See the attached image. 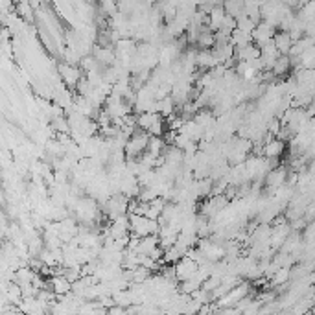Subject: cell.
I'll use <instances>...</instances> for the list:
<instances>
[{"label":"cell","instance_id":"obj_16","mask_svg":"<svg viewBox=\"0 0 315 315\" xmlns=\"http://www.w3.org/2000/svg\"><path fill=\"white\" fill-rule=\"evenodd\" d=\"M17 10H19V19H21V21L33 22V10L28 2H21V4H17Z\"/></svg>","mask_w":315,"mask_h":315},{"label":"cell","instance_id":"obj_10","mask_svg":"<svg viewBox=\"0 0 315 315\" xmlns=\"http://www.w3.org/2000/svg\"><path fill=\"white\" fill-rule=\"evenodd\" d=\"M164 149H166V144H164L163 137H149V142H147V149H146L149 155H153L155 159L163 157Z\"/></svg>","mask_w":315,"mask_h":315},{"label":"cell","instance_id":"obj_11","mask_svg":"<svg viewBox=\"0 0 315 315\" xmlns=\"http://www.w3.org/2000/svg\"><path fill=\"white\" fill-rule=\"evenodd\" d=\"M223 11H225V15L238 19L243 15V2L242 0H227L223 2Z\"/></svg>","mask_w":315,"mask_h":315},{"label":"cell","instance_id":"obj_9","mask_svg":"<svg viewBox=\"0 0 315 315\" xmlns=\"http://www.w3.org/2000/svg\"><path fill=\"white\" fill-rule=\"evenodd\" d=\"M197 48L199 50H212L216 44L214 41V33H210L206 28H199V37H197Z\"/></svg>","mask_w":315,"mask_h":315},{"label":"cell","instance_id":"obj_4","mask_svg":"<svg viewBox=\"0 0 315 315\" xmlns=\"http://www.w3.org/2000/svg\"><path fill=\"white\" fill-rule=\"evenodd\" d=\"M197 271V264L188 260V258H181L179 262L174 264V275H175V280L179 284L184 282V280H190L192 279V275Z\"/></svg>","mask_w":315,"mask_h":315},{"label":"cell","instance_id":"obj_15","mask_svg":"<svg viewBox=\"0 0 315 315\" xmlns=\"http://www.w3.org/2000/svg\"><path fill=\"white\" fill-rule=\"evenodd\" d=\"M256 28V24L249 19V17H245V15H242V17H238L236 19V30H240L242 33H247V35H251L252 33V30Z\"/></svg>","mask_w":315,"mask_h":315},{"label":"cell","instance_id":"obj_2","mask_svg":"<svg viewBox=\"0 0 315 315\" xmlns=\"http://www.w3.org/2000/svg\"><path fill=\"white\" fill-rule=\"evenodd\" d=\"M58 74L65 87H70V89H76L78 81L83 78V72L79 70V67H72V65H67V63L58 65Z\"/></svg>","mask_w":315,"mask_h":315},{"label":"cell","instance_id":"obj_5","mask_svg":"<svg viewBox=\"0 0 315 315\" xmlns=\"http://www.w3.org/2000/svg\"><path fill=\"white\" fill-rule=\"evenodd\" d=\"M286 181H288V172H286V168L280 164L279 168L271 170V172L266 175L264 186L269 190H275V188H279V186H282V184H286Z\"/></svg>","mask_w":315,"mask_h":315},{"label":"cell","instance_id":"obj_13","mask_svg":"<svg viewBox=\"0 0 315 315\" xmlns=\"http://www.w3.org/2000/svg\"><path fill=\"white\" fill-rule=\"evenodd\" d=\"M111 299H113L115 306H120V308H129V306H131V295H129V291H127V289L113 293V295H111Z\"/></svg>","mask_w":315,"mask_h":315},{"label":"cell","instance_id":"obj_3","mask_svg":"<svg viewBox=\"0 0 315 315\" xmlns=\"http://www.w3.org/2000/svg\"><path fill=\"white\" fill-rule=\"evenodd\" d=\"M275 33H277V30H275V28L268 26L266 22L260 21L256 24V28H254V30H252V33H251L252 44H254L256 48H262L264 44H268V42L273 41Z\"/></svg>","mask_w":315,"mask_h":315},{"label":"cell","instance_id":"obj_7","mask_svg":"<svg viewBox=\"0 0 315 315\" xmlns=\"http://www.w3.org/2000/svg\"><path fill=\"white\" fill-rule=\"evenodd\" d=\"M273 44L275 48H277V52L280 54V56H288L289 52V48H291V39H289L288 33H284V32H277L273 37Z\"/></svg>","mask_w":315,"mask_h":315},{"label":"cell","instance_id":"obj_12","mask_svg":"<svg viewBox=\"0 0 315 315\" xmlns=\"http://www.w3.org/2000/svg\"><path fill=\"white\" fill-rule=\"evenodd\" d=\"M289 70H291V61H289V58L288 56H280V58L275 61L273 69H271V74L282 78V76H286Z\"/></svg>","mask_w":315,"mask_h":315},{"label":"cell","instance_id":"obj_8","mask_svg":"<svg viewBox=\"0 0 315 315\" xmlns=\"http://www.w3.org/2000/svg\"><path fill=\"white\" fill-rule=\"evenodd\" d=\"M35 271H33L30 266H22V268H19L15 271V280L13 282L19 284V286H22V284H32L33 279H35Z\"/></svg>","mask_w":315,"mask_h":315},{"label":"cell","instance_id":"obj_17","mask_svg":"<svg viewBox=\"0 0 315 315\" xmlns=\"http://www.w3.org/2000/svg\"><path fill=\"white\" fill-rule=\"evenodd\" d=\"M236 30V19L234 17H229L225 15L223 17V21H221V26H220V33H223V35H231L232 32Z\"/></svg>","mask_w":315,"mask_h":315},{"label":"cell","instance_id":"obj_1","mask_svg":"<svg viewBox=\"0 0 315 315\" xmlns=\"http://www.w3.org/2000/svg\"><path fill=\"white\" fill-rule=\"evenodd\" d=\"M147 142H149V135L144 133V131H138L137 129V133H135L129 140H127L126 147H124L126 159H138L142 153H146Z\"/></svg>","mask_w":315,"mask_h":315},{"label":"cell","instance_id":"obj_14","mask_svg":"<svg viewBox=\"0 0 315 315\" xmlns=\"http://www.w3.org/2000/svg\"><path fill=\"white\" fill-rule=\"evenodd\" d=\"M289 273H291V268H280L277 269L273 275H271V286H284V284L289 280Z\"/></svg>","mask_w":315,"mask_h":315},{"label":"cell","instance_id":"obj_6","mask_svg":"<svg viewBox=\"0 0 315 315\" xmlns=\"http://www.w3.org/2000/svg\"><path fill=\"white\" fill-rule=\"evenodd\" d=\"M286 149V142H280L277 138H271V140L264 142L262 146V157L266 159H279L280 155Z\"/></svg>","mask_w":315,"mask_h":315},{"label":"cell","instance_id":"obj_18","mask_svg":"<svg viewBox=\"0 0 315 315\" xmlns=\"http://www.w3.org/2000/svg\"><path fill=\"white\" fill-rule=\"evenodd\" d=\"M107 315H127L126 308H120V306H113L107 310Z\"/></svg>","mask_w":315,"mask_h":315}]
</instances>
